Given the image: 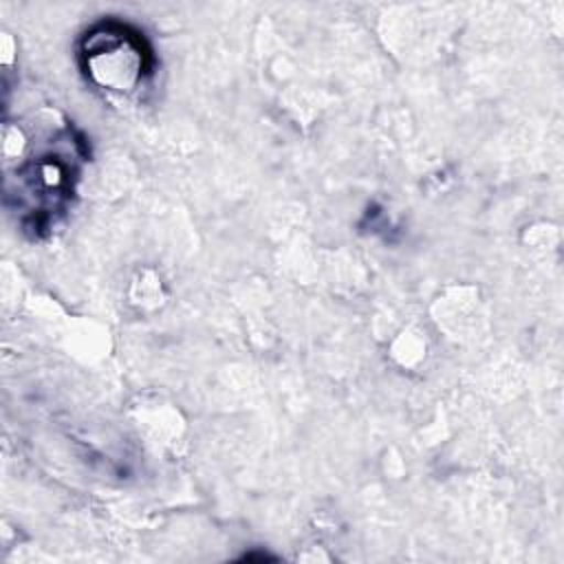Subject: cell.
I'll return each mask as SVG.
<instances>
[{
    "mask_svg": "<svg viewBox=\"0 0 564 564\" xmlns=\"http://www.w3.org/2000/svg\"><path fill=\"white\" fill-rule=\"evenodd\" d=\"M84 66L104 90L132 93L148 70L143 40L121 24H101L84 40Z\"/></svg>",
    "mask_w": 564,
    "mask_h": 564,
    "instance_id": "1",
    "label": "cell"
}]
</instances>
